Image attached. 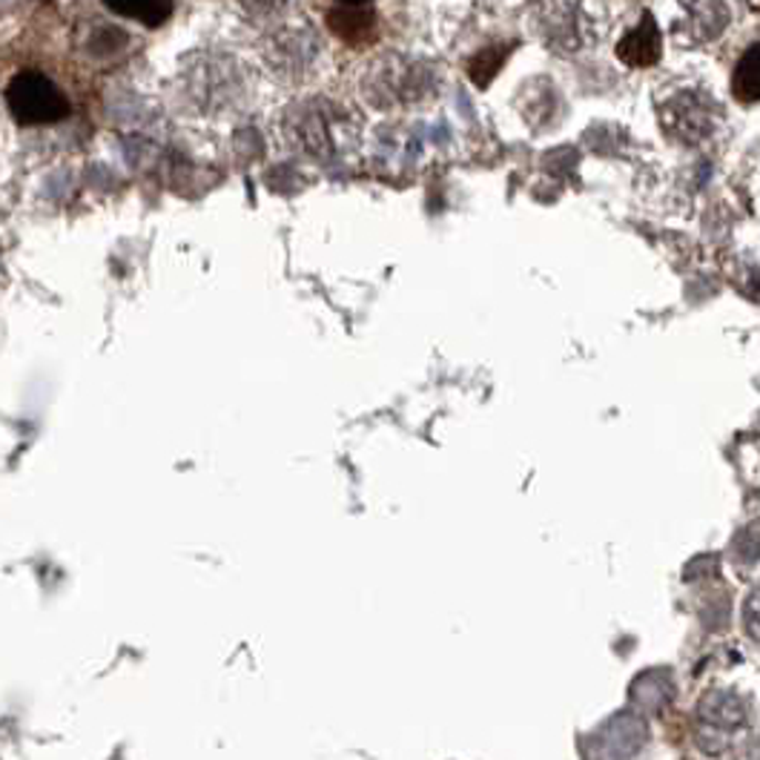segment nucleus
Instances as JSON below:
<instances>
[{
	"label": "nucleus",
	"instance_id": "3",
	"mask_svg": "<svg viewBox=\"0 0 760 760\" xmlns=\"http://www.w3.org/2000/svg\"><path fill=\"white\" fill-rule=\"evenodd\" d=\"M327 27L333 29V35L342 38L345 43L362 46V43L374 41L376 14L365 9V3H342V7L327 12Z\"/></svg>",
	"mask_w": 760,
	"mask_h": 760
},
{
	"label": "nucleus",
	"instance_id": "8",
	"mask_svg": "<svg viewBox=\"0 0 760 760\" xmlns=\"http://www.w3.org/2000/svg\"><path fill=\"white\" fill-rule=\"evenodd\" d=\"M743 626H747L749 637L760 643V585L749 594L747 606H743Z\"/></svg>",
	"mask_w": 760,
	"mask_h": 760
},
{
	"label": "nucleus",
	"instance_id": "9",
	"mask_svg": "<svg viewBox=\"0 0 760 760\" xmlns=\"http://www.w3.org/2000/svg\"><path fill=\"white\" fill-rule=\"evenodd\" d=\"M342 3H367V0H342Z\"/></svg>",
	"mask_w": 760,
	"mask_h": 760
},
{
	"label": "nucleus",
	"instance_id": "1",
	"mask_svg": "<svg viewBox=\"0 0 760 760\" xmlns=\"http://www.w3.org/2000/svg\"><path fill=\"white\" fill-rule=\"evenodd\" d=\"M7 104L12 110L14 121L23 127L35 124H55L70 115V101L43 72L27 70L12 77L7 90Z\"/></svg>",
	"mask_w": 760,
	"mask_h": 760
},
{
	"label": "nucleus",
	"instance_id": "5",
	"mask_svg": "<svg viewBox=\"0 0 760 760\" xmlns=\"http://www.w3.org/2000/svg\"><path fill=\"white\" fill-rule=\"evenodd\" d=\"M511 52H514V43H508V41L491 43V46H486V50H479L477 55L468 61V77H471L479 90H486L493 77H497V72L506 66Z\"/></svg>",
	"mask_w": 760,
	"mask_h": 760
},
{
	"label": "nucleus",
	"instance_id": "2",
	"mask_svg": "<svg viewBox=\"0 0 760 760\" xmlns=\"http://www.w3.org/2000/svg\"><path fill=\"white\" fill-rule=\"evenodd\" d=\"M663 55V38L660 29L652 18H643L641 27H634L623 41L617 43V58L623 64L637 66V70H646V66H655Z\"/></svg>",
	"mask_w": 760,
	"mask_h": 760
},
{
	"label": "nucleus",
	"instance_id": "4",
	"mask_svg": "<svg viewBox=\"0 0 760 760\" xmlns=\"http://www.w3.org/2000/svg\"><path fill=\"white\" fill-rule=\"evenodd\" d=\"M700 718L715 729H738L747 723L749 704L735 691H711L700 704Z\"/></svg>",
	"mask_w": 760,
	"mask_h": 760
},
{
	"label": "nucleus",
	"instance_id": "6",
	"mask_svg": "<svg viewBox=\"0 0 760 760\" xmlns=\"http://www.w3.org/2000/svg\"><path fill=\"white\" fill-rule=\"evenodd\" d=\"M106 7L121 18L142 21L144 27H162L173 14V0H106Z\"/></svg>",
	"mask_w": 760,
	"mask_h": 760
},
{
	"label": "nucleus",
	"instance_id": "7",
	"mask_svg": "<svg viewBox=\"0 0 760 760\" xmlns=\"http://www.w3.org/2000/svg\"><path fill=\"white\" fill-rule=\"evenodd\" d=\"M732 90L735 98L743 101V104L760 101V43L749 46L738 61V70L732 75Z\"/></svg>",
	"mask_w": 760,
	"mask_h": 760
}]
</instances>
